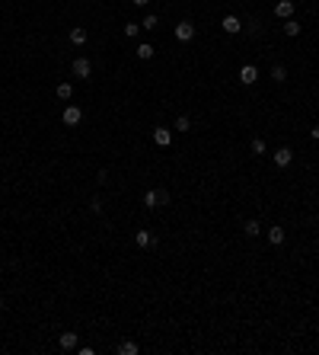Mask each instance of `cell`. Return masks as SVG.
<instances>
[{"mask_svg": "<svg viewBox=\"0 0 319 355\" xmlns=\"http://www.w3.org/2000/svg\"><path fill=\"white\" fill-rule=\"evenodd\" d=\"M0 310H3V301H0Z\"/></svg>", "mask_w": 319, "mask_h": 355, "instance_id": "cell-29", "label": "cell"}, {"mask_svg": "<svg viewBox=\"0 0 319 355\" xmlns=\"http://www.w3.org/2000/svg\"><path fill=\"white\" fill-rule=\"evenodd\" d=\"M271 80H274V84H284V80H287V70H284V64H274V68H271Z\"/></svg>", "mask_w": 319, "mask_h": 355, "instance_id": "cell-17", "label": "cell"}, {"mask_svg": "<svg viewBox=\"0 0 319 355\" xmlns=\"http://www.w3.org/2000/svg\"><path fill=\"white\" fill-rule=\"evenodd\" d=\"M300 29H303V26L297 23L294 16H290V19H284V35H290V39H294V35H300Z\"/></svg>", "mask_w": 319, "mask_h": 355, "instance_id": "cell-15", "label": "cell"}, {"mask_svg": "<svg viewBox=\"0 0 319 355\" xmlns=\"http://www.w3.org/2000/svg\"><path fill=\"white\" fill-rule=\"evenodd\" d=\"M77 342H80V339H77V333H70V330L58 336V346H61L64 352H70V349H77Z\"/></svg>", "mask_w": 319, "mask_h": 355, "instance_id": "cell-9", "label": "cell"}, {"mask_svg": "<svg viewBox=\"0 0 319 355\" xmlns=\"http://www.w3.org/2000/svg\"><path fill=\"white\" fill-rule=\"evenodd\" d=\"M70 70H74V77H93V61L90 58H74V64H70Z\"/></svg>", "mask_w": 319, "mask_h": 355, "instance_id": "cell-1", "label": "cell"}, {"mask_svg": "<svg viewBox=\"0 0 319 355\" xmlns=\"http://www.w3.org/2000/svg\"><path fill=\"white\" fill-rule=\"evenodd\" d=\"M274 16H278V19H290V16H294V0H278V3H274Z\"/></svg>", "mask_w": 319, "mask_h": 355, "instance_id": "cell-6", "label": "cell"}, {"mask_svg": "<svg viewBox=\"0 0 319 355\" xmlns=\"http://www.w3.org/2000/svg\"><path fill=\"white\" fill-rule=\"evenodd\" d=\"M157 199H160V208H163V205H169V192H166V189H160Z\"/></svg>", "mask_w": 319, "mask_h": 355, "instance_id": "cell-25", "label": "cell"}, {"mask_svg": "<svg viewBox=\"0 0 319 355\" xmlns=\"http://www.w3.org/2000/svg\"><path fill=\"white\" fill-rule=\"evenodd\" d=\"M70 96H74V86H70V84H58V100L67 102Z\"/></svg>", "mask_w": 319, "mask_h": 355, "instance_id": "cell-21", "label": "cell"}, {"mask_svg": "<svg viewBox=\"0 0 319 355\" xmlns=\"http://www.w3.org/2000/svg\"><path fill=\"white\" fill-rule=\"evenodd\" d=\"M284 237H287V234H284V227H278V224H274V227H268V243L281 247V243H284Z\"/></svg>", "mask_w": 319, "mask_h": 355, "instance_id": "cell-11", "label": "cell"}, {"mask_svg": "<svg viewBox=\"0 0 319 355\" xmlns=\"http://www.w3.org/2000/svg\"><path fill=\"white\" fill-rule=\"evenodd\" d=\"M144 208H160V199H157V189L144 192Z\"/></svg>", "mask_w": 319, "mask_h": 355, "instance_id": "cell-19", "label": "cell"}, {"mask_svg": "<svg viewBox=\"0 0 319 355\" xmlns=\"http://www.w3.org/2000/svg\"><path fill=\"white\" fill-rule=\"evenodd\" d=\"M61 118H64V125H80L83 122V112H80V106H67Z\"/></svg>", "mask_w": 319, "mask_h": 355, "instance_id": "cell-8", "label": "cell"}, {"mask_svg": "<svg viewBox=\"0 0 319 355\" xmlns=\"http://www.w3.org/2000/svg\"><path fill=\"white\" fill-rule=\"evenodd\" d=\"M141 352V346H137L134 339H125V342H118V355H137Z\"/></svg>", "mask_w": 319, "mask_h": 355, "instance_id": "cell-13", "label": "cell"}, {"mask_svg": "<svg viewBox=\"0 0 319 355\" xmlns=\"http://www.w3.org/2000/svg\"><path fill=\"white\" fill-rule=\"evenodd\" d=\"M147 3H150V0H134V7H147Z\"/></svg>", "mask_w": 319, "mask_h": 355, "instance_id": "cell-28", "label": "cell"}, {"mask_svg": "<svg viewBox=\"0 0 319 355\" xmlns=\"http://www.w3.org/2000/svg\"><path fill=\"white\" fill-rule=\"evenodd\" d=\"M221 29L227 32V35H239V32H243V23H239V16H223Z\"/></svg>", "mask_w": 319, "mask_h": 355, "instance_id": "cell-5", "label": "cell"}, {"mask_svg": "<svg viewBox=\"0 0 319 355\" xmlns=\"http://www.w3.org/2000/svg\"><path fill=\"white\" fill-rule=\"evenodd\" d=\"M271 160H274V167H290V163H294V151H290V147H278V151H274L271 154Z\"/></svg>", "mask_w": 319, "mask_h": 355, "instance_id": "cell-2", "label": "cell"}, {"mask_svg": "<svg viewBox=\"0 0 319 355\" xmlns=\"http://www.w3.org/2000/svg\"><path fill=\"white\" fill-rule=\"evenodd\" d=\"M173 128H175V132H189V128H191V118L189 116H179V118H175V125H173Z\"/></svg>", "mask_w": 319, "mask_h": 355, "instance_id": "cell-20", "label": "cell"}, {"mask_svg": "<svg viewBox=\"0 0 319 355\" xmlns=\"http://www.w3.org/2000/svg\"><path fill=\"white\" fill-rule=\"evenodd\" d=\"M157 26H160V16L157 13H147V19L141 23V29H157Z\"/></svg>", "mask_w": 319, "mask_h": 355, "instance_id": "cell-23", "label": "cell"}, {"mask_svg": "<svg viewBox=\"0 0 319 355\" xmlns=\"http://www.w3.org/2000/svg\"><path fill=\"white\" fill-rule=\"evenodd\" d=\"M153 144L157 147H169L173 144V132H169V128H153Z\"/></svg>", "mask_w": 319, "mask_h": 355, "instance_id": "cell-7", "label": "cell"}, {"mask_svg": "<svg viewBox=\"0 0 319 355\" xmlns=\"http://www.w3.org/2000/svg\"><path fill=\"white\" fill-rule=\"evenodd\" d=\"M125 35H128V39H137V32H141V23H125Z\"/></svg>", "mask_w": 319, "mask_h": 355, "instance_id": "cell-24", "label": "cell"}, {"mask_svg": "<svg viewBox=\"0 0 319 355\" xmlns=\"http://www.w3.org/2000/svg\"><path fill=\"white\" fill-rule=\"evenodd\" d=\"M153 54H157V48H153L150 42H141V45H137V58H141V61H150Z\"/></svg>", "mask_w": 319, "mask_h": 355, "instance_id": "cell-12", "label": "cell"}, {"mask_svg": "<svg viewBox=\"0 0 319 355\" xmlns=\"http://www.w3.org/2000/svg\"><path fill=\"white\" fill-rule=\"evenodd\" d=\"M255 80H258V68H255V64H243V68H239V84L252 86Z\"/></svg>", "mask_w": 319, "mask_h": 355, "instance_id": "cell-3", "label": "cell"}, {"mask_svg": "<svg viewBox=\"0 0 319 355\" xmlns=\"http://www.w3.org/2000/svg\"><path fill=\"white\" fill-rule=\"evenodd\" d=\"M252 154H258V157H262V154H268V147H265V141H262V138H252Z\"/></svg>", "mask_w": 319, "mask_h": 355, "instance_id": "cell-22", "label": "cell"}, {"mask_svg": "<svg viewBox=\"0 0 319 355\" xmlns=\"http://www.w3.org/2000/svg\"><path fill=\"white\" fill-rule=\"evenodd\" d=\"M90 211H93V215H102V211H106V202H102V195H93V199H90Z\"/></svg>", "mask_w": 319, "mask_h": 355, "instance_id": "cell-18", "label": "cell"}, {"mask_svg": "<svg viewBox=\"0 0 319 355\" xmlns=\"http://www.w3.org/2000/svg\"><path fill=\"white\" fill-rule=\"evenodd\" d=\"M313 141H319V125H313Z\"/></svg>", "mask_w": 319, "mask_h": 355, "instance_id": "cell-27", "label": "cell"}, {"mask_svg": "<svg viewBox=\"0 0 319 355\" xmlns=\"http://www.w3.org/2000/svg\"><path fill=\"white\" fill-rule=\"evenodd\" d=\"M175 39H179V42H191V39H195V23L182 19V23L175 26Z\"/></svg>", "mask_w": 319, "mask_h": 355, "instance_id": "cell-4", "label": "cell"}, {"mask_svg": "<svg viewBox=\"0 0 319 355\" xmlns=\"http://www.w3.org/2000/svg\"><path fill=\"white\" fill-rule=\"evenodd\" d=\"M134 243H137L141 250L153 247V234H150V231H134Z\"/></svg>", "mask_w": 319, "mask_h": 355, "instance_id": "cell-10", "label": "cell"}, {"mask_svg": "<svg viewBox=\"0 0 319 355\" xmlns=\"http://www.w3.org/2000/svg\"><path fill=\"white\" fill-rule=\"evenodd\" d=\"M70 42H74V45H83L86 42V29L83 26H74V29H70Z\"/></svg>", "mask_w": 319, "mask_h": 355, "instance_id": "cell-16", "label": "cell"}, {"mask_svg": "<svg viewBox=\"0 0 319 355\" xmlns=\"http://www.w3.org/2000/svg\"><path fill=\"white\" fill-rule=\"evenodd\" d=\"M96 179H99V186H109V173H106V170H99Z\"/></svg>", "mask_w": 319, "mask_h": 355, "instance_id": "cell-26", "label": "cell"}, {"mask_svg": "<svg viewBox=\"0 0 319 355\" xmlns=\"http://www.w3.org/2000/svg\"><path fill=\"white\" fill-rule=\"evenodd\" d=\"M243 234H246V237H258V234H262V224H258L255 218H249V221L243 224Z\"/></svg>", "mask_w": 319, "mask_h": 355, "instance_id": "cell-14", "label": "cell"}]
</instances>
